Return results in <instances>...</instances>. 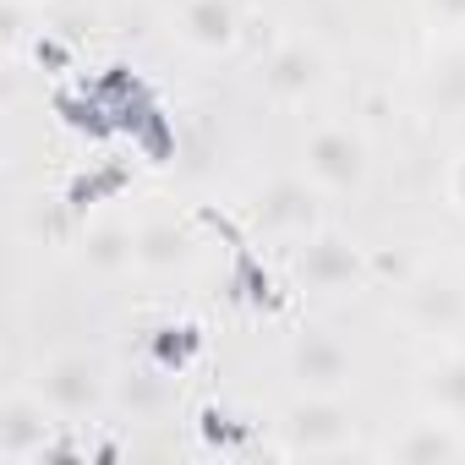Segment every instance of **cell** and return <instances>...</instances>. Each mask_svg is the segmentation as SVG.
<instances>
[{
	"label": "cell",
	"mask_w": 465,
	"mask_h": 465,
	"mask_svg": "<svg viewBox=\"0 0 465 465\" xmlns=\"http://www.w3.org/2000/svg\"><path fill=\"white\" fill-rule=\"evenodd\" d=\"M389 460L405 465H443V460H465V421L438 416V421H405V432H394L383 443Z\"/></svg>",
	"instance_id": "3"
},
{
	"label": "cell",
	"mask_w": 465,
	"mask_h": 465,
	"mask_svg": "<svg viewBox=\"0 0 465 465\" xmlns=\"http://www.w3.org/2000/svg\"><path fill=\"white\" fill-rule=\"evenodd\" d=\"M39 400H45L55 416H88V411L104 400V372H99L88 356H55V361L39 372Z\"/></svg>",
	"instance_id": "2"
},
{
	"label": "cell",
	"mask_w": 465,
	"mask_h": 465,
	"mask_svg": "<svg viewBox=\"0 0 465 465\" xmlns=\"http://www.w3.org/2000/svg\"><path fill=\"white\" fill-rule=\"evenodd\" d=\"M307 269H312L318 285H345V280L356 274V252H351L345 242H318L312 258H307Z\"/></svg>",
	"instance_id": "9"
},
{
	"label": "cell",
	"mask_w": 465,
	"mask_h": 465,
	"mask_svg": "<svg viewBox=\"0 0 465 465\" xmlns=\"http://www.w3.org/2000/svg\"><path fill=\"white\" fill-rule=\"evenodd\" d=\"M432 12H443L449 23H465V0H432Z\"/></svg>",
	"instance_id": "11"
},
{
	"label": "cell",
	"mask_w": 465,
	"mask_h": 465,
	"mask_svg": "<svg viewBox=\"0 0 465 465\" xmlns=\"http://www.w3.org/2000/svg\"><path fill=\"white\" fill-rule=\"evenodd\" d=\"M345 351L334 345V340H302L296 345V378L312 389V394H334L340 383H345Z\"/></svg>",
	"instance_id": "6"
},
{
	"label": "cell",
	"mask_w": 465,
	"mask_h": 465,
	"mask_svg": "<svg viewBox=\"0 0 465 465\" xmlns=\"http://www.w3.org/2000/svg\"><path fill=\"white\" fill-rule=\"evenodd\" d=\"M307 159H312V170H318L329 186H351V181L361 175V143H356L351 132H340V126L318 132L312 148H307Z\"/></svg>",
	"instance_id": "5"
},
{
	"label": "cell",
	"mask_w": 465,
	"mask_h": 465,
	"mask_svg": "<svg viewBox=\"0 0 465 465\" xmlns=\"http://www.w3.org/2000/svg\"><path fill=\"white\" fill-rule=\"evenodd\" d=\"M285 432H291V454H312V460H323V454H351L356 449V427H351V416L334 405V400H307V405H296L291 411V421H285Z\"/></svg>",
	"instance_id": "1"
},
{
	"label": "cell",
	"mask_w": 465,
	"mask_h": 465,
	"mask_svg": "<svg viewBox=\"0 0 465 465\" xmlns=\"http://www.w3.org/2000/svg\"><path fill=\"white\" fill-rule=\"evenodd\" d=\"M427 405L438 411V416H454V421H465V351H454V356H443L432 372H427Z\"/></svg>",
	"instance_id": "7"
},
{
	"label": "cell",
	"mask_w": 465,
	"mask_h": 465,
	"mask_svg": "<svg viewBox=\"0 0 465 465\" xmlns=\"http://www.w3.org/2000/svg\"><path fill=\"white\" fill-rule=\"evenodd\" d=\"M181 23H186V34H192V39H203V45L230 39V6H224V0H186Z\"/></svg>",
	"instance_id": "8"
},
{
	"label": "cell",
	"mask_w": 465,
	"mask_h": 465,
	"mask_svg": "<svg viewBox=\"0 0 465 465\" xmlns=\"http://www.w3.org/2000/svg\"><path fill=\"white\" fill-rule=\"evenodd\" d=\"M449 192H454V203H460V208H465V159H460V164H454V175H449Z\"/></svg>",
	"instance_id": "12"
},
{
	"label": "cell",
	"mask_w": 465,
	"mask_h": 465,
	"mask_svg": "<svg viewBox=\"0 0 465 465\" xmlns=\"http://www.w3.org/2000/svg\"><path fill=\"white\" fill-rule=\"evenodd\" d=\"M45 400L39 394H12L6 400V421H0V454L6 460H45L50 449H61L50 438L55 421H45Z\"/></svg>",
	"instance_id": "4"
},
{
	"label": "cell",
	"mask_w": 465,
	"mask_h": 465,
	"mask_svg": "<svg viewBox=\"0 0 465 465\" xmlns=\"http://www.w3.org/2000/svg\"><path fill=\"white\" fill-rule=\"evenodd\" d=\"M274 83H280V88H307V83H312V55H307V50H285V55L274 61Z\"/></svg>",
	"instance_id": "10"
}]
</instances>
